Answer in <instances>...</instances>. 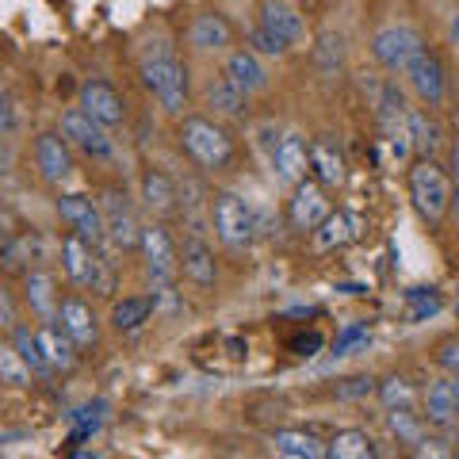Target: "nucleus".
Here are the masks:
<instances>
[{"label": "nucleus", "instance_id": "obj_1", "mask_svg": "<svg viewBox=\"0 0 459 459\" xmlns=\"http://www.w3.org/2000/svg\"><path fill=\"white\" fill-rule=\"evenodd\" d=\"M138 74H142V84L157 96V104L165 111H172V115L184 111V104H188V69L180 65L177 50H172L165 39H157L146 47V54H142V62H138Z\"/></svg>", "mask_w": 459, "mask_h": 459}, {"label": "nucleus", "instance_id": "obj_2", "mask_svg": "<svg viewBox=\"0 0 459 459\" xmlns=\"http://www.w3.org/2000/svg\"><path fill=\"white\" fill-rule=\"evenodd\" d=\"M180 146H184V153H188L195 165H204L211 172H219V169H226L230 161H234V142H230V134L222 131L219 123L204 119V115H192V119H184V126H180Z\"/></svg>", "mask_w": 459, "mask_h": 459}, {"label": "nucleus", "instance_id": "obj_3", "mask_svg": "<svg viewBox=\"0 0 459 459\" xmlns=\"http://www.w3.org/2000/svg\"><path fill=\"white\" fill-rule=\"evenodd\" d=\"M452 195H455L452 184L433 157H421V161L410 169V199L425 222H440L452 207Z\"/></svg>", "mask_w": 459, "mask_h": 459}, {"label": "nucleus", "instance_id": "obj_4", "mask_svg": "<svg viewBox=\"0 0 459 459\" xmlns=\"http://www.w3.org/2000/svg\"><path fill=\"white\" fill-rule=\"evenodd\" d=\"M421 54H425V47H421L418 31L406 23H386L371 35V57H376L383 69H391V74H406Z\"/></svg>", "mask_w": 459, "mask_h": 459}, {"label": "nucleus", "instance_id": "obj_5", "mask_svg": "<svg viewBox=\"0 0 459 459\" xmlns=\"http://www.w3.org/2000/svg\"><path fill=\"white\" fill-rule=\"evenodd\" d=\"M214 230H219L222 246L249 249L261 226H256V211L246 204V199L234 195V192H222L219 199H214Z\"/></svg>", "mask_w": 459, "mask_h": 459}, {"label": "nucleus", "instance_id": "obj_6", "mask_svg": "<svg viewBox=\"0 0 459 459\" xmlns=\"http://www.w3.org/2000/svg\"><path fill=\"white\" fill-rule=\"evenodd\" d=\"M62 138L69 142V146H77L81 153L96 157V161H108V157L115 153V142L108 138V126L96 123L84 108H69L62 115Z\"/></svg>", "mask_w": 459, "mask_h": 459}, {"label": "nucleus", "instance_id": "obj_7", "mask_svg": "<svg viewBox=\"0 0 459 459\" xmlns=\"http://www.w3.org/2000/svg\"><path fill=\"white\" fill-rule=\"evenodd\" d=\"M57 214L74 226V234L84 238L92 249H100V241L108 238V222H104V211H100L89 195H81V192H69L57 199Z\"/></svg>", "mask_w": 459, "mask_h": 459}, {"label": "nucleus", "instance_id": "obj_8", "mask_svg": "<svg viewBox=\"0 0 459 459\" xmlns=\"http://www.w3.org/2000/svg\"><path fill=\"white\" fill-rule=\"evenodd\" d=\"M62 264H65V272H69V280H74V283L96 287V291H108V276L100 272V264H104V261H100L96 249L84 238L69 234L62 241Z\"/></svg>", "mask_w": 459, "mask_h": 459}, {"label": "nucleus", "instance_id": "obj_9", "mask_svg": "<svg viewBox=\"0 0 459 459\" xmlns=\"http://www.w3.org/2000/svg\"><path fill=\"white\" fill-rule=\"evenodd\" d=\"M142 256H146V272H150V280L161 287L177 280V272H180V256L177 249H172V241L161 226H150V230H142Z\"/></svg>", "mask_w": 459, "mask_h": 459}, {"label": "nucleus", "instance_id": "obj_10", "mask_svg": "<svg viewBox=\"0 0 459 459\" xmlns=\"http://www.w3.org/2000/svg\"><path fill=\"white\" fill-rule=\"evenodd\" d=\"M307 169H310V146L299 134H283L272 150V172H276L280 184H303L307 180Z\"/></svg>", "mask_w": 459, "mask_h": 459}, {"label": "nucleus", "instance_id": "obj_11", "mask_svg": "<svg viewBox=\"0 0 459 459\" xmlns=\"http://www.w3.org/2000/svg\"><path fill=\"white\" fill-rule=\"evenodd\" d=\"M81 108L89 111L96 123H104V126H119V123L126 119L123 96L115 92L108 81H84V89H81Z\"/></svg>", "mask_w": 459, "mask_h": 459}, {"label": "nucleus", "instance_id": "obj_12", "mask_svg": "<svg viewBox=\"0 0 459 459\" xmlns=\"http://www.w3.org/2000/svg\"><path fill=\"white\" fill-rule=\"evenodd\" d=\"M222 77L234 81L246 96L268 89V69H264V62H261V54H253V50H234V54H230Z\"/></svg>", "mask_w": 459, "mask_h": 459}, {"label": "nucleus", "instance_id": "obj_13", "mask_svg": "<svg viewBox=\"0 0 459 459\" xmlns=\"http://www.w3.org/2000/svg\"><path fill=\"white\" fill-rule=\"evenodd\" d=\"M230 39H234V27H230L226 16H219V12H199L188 27V42L199 54H219L230 47Z\"/></svg>", "mask_w": 459, "mask_h": 459}, {"label": "nucleus", "instance_id": "obj_14", "mask_svg": "<svg viewBox=\"0 0 459 459\" xmlns=\"http://www.w3.org/2000/svg\"><path fill=\"white\" fill-rule=\"evenodd\" d=\"M261 27H268L272 35H280L287 47H299L307 39V23L299 16V8H291L287 0H264L261 8Z\"/></svg>", "mask_w": 459, "mask_h": 459}, {"label": "nucleus", "instance_id": "obj_15", "mask_svg": "<svg viewBox=\"0 0 459 459\" xmlns=\"http://www.w3.org/2000/svg\"><path fill=\"white\" fill-rule=\"evenodd\" d=\"M35 161H39L42 180H50V184H62L69 172H74L69 142H65L62 134H42V138L35 142Z\"/></svg>", "mask_w": 459, "mask_h": 459}, {"label": "nucleus", "instance_id": "obj_16", "mask_svg": "<svg viewBox=\"0 0 459 459\" xmlns=\"http://www.w3.org/2000/svg\"><path fill=\"white\" fill-rule=\"evenodd\" d=\"M325 219H329V204H325V195H322L318 184H314V180L295 184V195H291V222H295L299 230H318Z\"/></svg>", "mask_w": 459, "mask_h": 459}, {"label": "nucleus", "instance_id": "obj_17", "mask_svg": "<svg viewBox=\"0 0 459 459\" xmlns=\"http://www.w3.org/2000/svg\"><path fill=\"white\" fill-rule=\"evenodd\" d=\"M35 337H39V349H42V356H47L50 371H69V368L77 364V341L69 337L65 329L42 322V325L35 329Z\"/></svg>", "mask_w": 459, "mask_h": 459}, {"label": "nucleus", "instance_id": "obj_18", "mask_svg": "<svg viewBox=\"0 0 459 459\" xmlns=\"http://www.w3.org/2000/svg\"><path fill=\"white\" fill-rule=\"evenodd\" d=\"M425 413H429V425H437L440 433H459V402L452 383H429Z\"/></svg>", "mask_w": 459, "mask_h": 459}, {"label": "nucleus", "instance_id": "obj_19", "mask_svg": "<svg viewBox=\"0 0 459 459\" xmlns=\"http://www.w3.org/2000/svg\"><path fill=\"white\" fill-rule=\"evenodd\" d=\"M180 268L184 276H188L195 287H214V280H219V268H214V253L204 238H188L184 241V253H180Z\"/></svg>", "mask_w": 459, "mask_h": 459}, {"label": "nucleus", "instance_id": "obj_20", "mask_svg": "<svg viewBox=\"0 0 459 459\" xmlns=\"http://www.w3.org/2000/svg\"><path fill=\"white\" fill-rule=\"evenodd\" d=\"M57 322H62L65 333L77 341V349L96 344V318H92V310L84 299H65V303L57 307Z\"/></svg>", "mask_w": 459, "mask_h": 459}, {"label": "nucleus", "instance_id": "obj_21", "mask_svg": "<svg viewBox=\"0 0 459 459\" xmlns=\"http://www.w3.org/2000/svg\"><path fill=\"white\" fill-rule=\"evenodd\" d=\"M104 222H108V238H111V246L115 249H131V246H142V230L134 226L131 219V211H126V204L119 207V195L108 192L104 199Z\"/></svg>", "mask_w": 459, "mask_h": 459}, {"label": "nucleus", "instance_id": "obj_22", "mask_svg": "<svg viewBox=\"0 0 459 459\" xmlns=\"http://www.w3.org/2000/svg\"><path fill=\"white\" fill-rule=\"evenodd\" d=\"M406 77H410L413 92H418L425 104H440L444 100V69H440V62L433 54H421L418 62L406 69Z\"/></svg>", "mask_w": 459, "mask_h": 459}, {"label": "nucleus", "instance_id": "obj_23", "mask_svg": "<svg viewBox=\"0 0 459 459\" xmlns=\"http://www.w3.org/2000/svg\"><path fill=\"white\" fill-rule=\"evenodd\" d=\"M27 303H31V310L39 314L42 322H54L57 318V295H54V276L50 272H27Z\"/></svg>", "mask_w": 459, "mask_h": 459}, {"label": "nucleus", "instance_id": "obj_24", "mask_svg": "<svg viewBox=\"0 0 459 459\" xmlns=\"http://www.w3.org/2000/svg\"><path fill=\"white\" fill-rule=\"evenodd\" d=\"M153 314V299L150 295H126L119 299V303L111 307V325L123 329V333H134V329H142L150 322Z\"/></svg>", "mask_w": 459, "mask_h": 459}, {"label": "nucleus", "instance_id": "obj_25", "mask_svg": "<svg viewBox=\"0 0 459 459\" xmlns=\"http://www.w3.org/2000/svg\"><path fill=\"white\" fill-rule=\"evenodd\" d=\"M207 104L219 111V115H226V119H241V115H246L249 96L241 92L234 81L219 77V81H211V84H207Z\"/></svg>", "mask_w": 459, "mask_h": 459}, {"label": "nucleus", "instance_id": "obj_26", "mask_svg": "<svg viewBox=\"0 0 459 459\" xmlns=\"http://www.w3.org/2000/svg\"><path fill=\"white\" fill-rule=\"evenodd\" d=\"M310 169L318 172V180L329 184V188L344 184V157L337 153L333 142H310Z\"/></svg>", "mask_w": 459, "mask_h": 459}, {"label": "nucleus", "instance_id": "obj_27", "mask_svg": "<svg viewBox=\"0 0 459 459\" xmlns=\"http://www.w3.org/2000/svg\"><path fill=\"white\" fill-rule=\"evenodd\" d=\"M142 199H146L150 211L169 214L172 207H177V184H172L161 169H150L146 177H142Z\"/></svg>", "mask_w": 459, "mask_h": 459}, {"label": "nucleus", "instance_id": "obj_28", "mask_svg": "<svg viewBox=\"0 0 459 459\" xmlns=\"http://www.w3.org/2000/svg\"><path fill=\"white\" fill-rule=\"evenodd\" d=\"M272 444H276L280 452L287 455H303V459H329V448L318 440V437H310V433H299V429H280L276 437H272Z\"/></svg>", "mask_w": 459, "mask_h": 459}, {"label": "nucleus", "instance_id": "obj_29", "mask_svg": "<svg viewBox=\"0 0 459 459\" xmlns=\"http://www.w3.org/2000/svg\"><path fill=\"white\" fill-rule=\"evenodd\" d=\"M356 238V222L349 219V214H333L329 211V219L314 230V249H322V253H329V249H337V246H344V241H352Z\"/></svg>", "mask_w": 459, "mask_h": 459}, {"label": "nucleus", "instance_id": "obj_30", "mask_svg": "<svg viewBox=\"0 0 459 459\" xmlns=\"http://www.w3.org/2000/svg\"><path fill=\"white\" fill-rule=\"evenodd\" d=\"M329 459H376V444L360 429H341L329 440Z\"/></svg>", "mask_w": 459, "mask_h": 459}, {"label": "nucleus", "instance_id": "obj_31", "mask_svg": "<svg viewBox=\"0 0 459 459\" xmlns=\"http://www.w3.org/2000/svg\"><path fill=\"white\" fill-rule=\"evenodd\" d=\"M406 126H410V142H413V150H418L421 157H433L437 146H440V126L429 119L425 111L418 108H410L406 111Z\"/></svg>", "mask_w": 459, "mask_h": 459}, {"label": "nucleus", "instance_id": "obj_32", "mask_svg": "<svg viewBox=\"0 0 459 459\" xmlns=\"http://www.w3.org/2000/svg\"><path fill=\"white\" fill-rule=\"evenodd\" d=\"M12 349H16V352L23 356V364L31 368L35 376H50V364H47V356H42L39 337L31 333V329H23V325L12 329Z\"/></svg>", "mask_w": 459, "mask_h": 459}, {"label": "nucleus", "instance_id": "obj_33", "mask_svg": "<svg viewBox=\"0 0 459 459\" xmlns=\"http://www.w3.org/2000/svg\"><path fill=\"white\" fill-rule=\"evenodd\" d=\"M406 307H410V322H425V318H433V314H440L444 299H440L437 287H410Z\"/></svg>", "mask_w": 459, "mask_h": 459}, {"label": "nucleus", "instance_id": "obj_34", "mask_svg": "<svg viewBox=\"0 0 459 459\" xmlns=\"http://www.w3.org/2000/svg\"><path fill=\"white\" fill-rule=\"evenodd\" d=\"M35 371L23 364V356L16 349H8V344H0V383H12V386H27L31 383Z\"/></svg>", "mask_w": 459, "mask_h": 459}, {"label": "nucleus", "instance_id": "obj_35", "mask_svg": "<svg viewBox=\"0 0 459 459\" xmlns=\"http://www.w3.org/2000/svg\"><path fill=\"white\" fill-rule=\"evenodd\" d=\"M386 425H391V433H394L398 440H406V444L425 440V429H421V421L413 418L410 410H391V413H386Z\"/></svg>", "mask_w": 459, "mask_h": 459}, {"label": "nucleus", "instance_id": "obj_36", "mask_svg": "<svg viewBox=\"0 0 459 459\" xmlns=\"http://www.w3.org/2000/svg\"><path fill=\"white\" fill-rule=\"evenodd\" d=\"M379 398H383L386 410H410V406H413V386H410L406 379L391 376L386 383H379Z\"/></svg>", "mask_w": 459, "mask_h": 459}, {"label": "nucleus", "instance_id": "obj_37", "mask_svg": "<svg viewBox=\"0 0 459 459\" xmlns=\"http://www.w3.org/2000/svg\"><path fill=\"white\" fill-rule=\"evenodd\" d=\"M371 341V333H368V325H360V322H352V325H344L341 329V337L333 341V356H352L356 349H364V344Z\"/></svg>", "mask_w": 459, "mask_h": 459}, {"label": "nucleus", "instance_id": "obj_38", "mask_svg": "<svg viewBox=\"0 0 459 459\" xmlns=\"http://www.w3.org/2000/svg\"><path fill=\"white\" fill-rule=\"evenodd\" d=\"M249 42H253V54H268V57H283L287 50H291L280 35H272L268 27H261V23H256L253 31H249Z\"/></svg>", "mask_w": 459, "mask_h": 459}, {"label": "nucleus", "instance_id": "obj_39", "mask_svg": "<svg viewBox=\"0 0 459 459\" xmlns=\"http://www.w3.org/2000/svg\"><path fill=\"white\" fill-rule=\"evenodd\" d=\"M413 459H455L452 448H448V440H437V437H425L413 444Z\"/></svg>", "mask_w": 459, "mask_h": 459}, {"label": "nucleus", "instance_id": "obj_40", "mask_svg": "<svg viewBox=\"0 0 459 459\" xmlns=\"http://www.w3.org/2000/svg\"><path fill=\"white\" fill-rule=\"evenodd\" d=\"M318 62H322V69H337L341 65V35H322Z\"/></svg>", "mask_w": 459, "mask_h": 459}, {"label": "nucleus", "instance_id": "obj_41", "mask_svg": "<svg viewBox=\"0 0 459 459\" xmlns=\"http://www.w3.org/2000/svg\"><path fill=\"white\" fill-rule=\"evenodd\" d=\"M437 364H440L444 371H452V376H459V337H452V341L440 344V349H437Z\"/></svg>", "mask_w": 459, "mask_h": 459}, {"label": "nucleus", "instance_id": "obj_42", "mask_svg": "<svg viewBox=\"0 0 459 459\" xmlns=\"http://www.w3.org/2000/svg\"><path fill=\"white\" fill-rule=\"evenodd\" d=\"M16 131V108H12V96L0 89V138Z\"/></svg>", "mask_w": 459, "mask_h": 459}, {"label": "nucleus", "instance_id": "obj_43", "mask_svg": "<svg viewBox=\"0 0 459 459\" xmlns=\"http://www.w3.org/2000/svg\"><path fill=\"white\" fill-rule=\"evenodd\" d=\"M322 333H318V329H310V333H303V337H295L291 341V349L299 352V356H318V349H322Z\"/></svg>", "mask_w": 459, "mask_h": 459}, {"label": "nucleus", "instance_id": "obj_44", "mask_svg": "<svg viewBox=\"0 0 459 459\" xmlns=\"http://www.w3.org/2000/svg\"><path fill=\"white\" fill-rule=\"evenodd\" d=\"M0 329H16V307H12L4 287H0Z\"/></svg>", "mask_w": 459, "mask_h": 459}, {"label": "nucleus", "instance_id": "obj_45", "mask_svg": "<svg viewBox=\"0 0 459 459\" xmlns=\"http://www.w3.org/2000/svg\"><path fill=\"white\" fill-rule=\"evenodd\" d=\"M371 391V379H349V386H341V398L344 394H368Z\"/></svg>", "mask_w": 459, "mask_h": 459}, {"label": "nucleus", "instance_id": "obj_46", "mask_svg": "<svg viewBox=\"0 0 459 459\" xmlns=\"http://www.w3.org/2000/svg\"><path fill=\"white\" fill-rule=\"evenodd\" d=\"M4 172H12V150H8V142L0 138V177H4Z\"/></svg>", "mask_w": 459, "mask_h": 459}, {"label": "nucleus", "instance_id": "obj_47", "mask_svg": "<svg viewBox=\"0 0 459 459\" xmlns=\"http://www.w3.org/2000/svg\"><path fill=\"white\" fill-rule=\"evenodd\" d=\"M448 35H452V47L459 50V12L452 16V23H448Z\"/></svg>", "mask_w": 459, "mask_h": 459}, {"label": "nucleus", "instance_id": "obj_48", "mask_svg": "<svg viewBox=\"0 0 459 459\" xmlns=\"http://www.w3.org/2000/svg\"><path fill=\"white\" fill-rule=\"evenodd\" d=\"M69 459H100V455H96V452H84V448H77V452L69 455Z\"/></svg>", "mask_w": 459, "mask_h": 459}, {"label": "nucleus", "instance_id": "obj_49", "mask_svg": "<svg viewBox=\"0 0 459 459\" xmlns=\"http://www.w3.org/2000/svg\"><path fill=\"white\" fill-rule=\"evenodd\" d=\"M452 169H455V184H459V146L452 150Z\"/></svg>", "mask_w": 459, "mask_h": 459}, {"label": "nucleus", "instance_id": "obj_50", "mask_svg": "<svg viewBox=\"0 0 459 459\" xmlns=\"http://www.w3.org/2000/svg\"><path fill=\"white\" fill-rule=\"evenodd\" d=\"M452 211H455V226H459V188H455V195H452Z\"/></svg>", "mask_w": 459, "mask_h": 459}, {"label": "nucleus", "instance_id": "obj_51", "mask_svg": "<svg viewBox=\"0 0 459 459\" xmlns=\"http://www.w3.org/2000/svg\"><path fill=\"white\" fill-rule=\"evenodd\" d=\"M452 391H455V402H459V376L452 379Z\"/></svg>", "mask_w": 459, "mask_h": 459}, {"label": "nucleus", "instance_id": "obj_52", "mask_svg": "<svg viewBox=\"0 0 459 459\" xmlns=\"http://www.w3.org/2000/svg\"><path fill=\"white\" fill-rule=\"evenodd\" d=\"M280 459H303V455H287V452H283V455H280Z\"/></svg>", "mask_w": 459, "mask_h": 459}, {"label": "nucleus", "instance_id": "obj_53", "mask_svg": "<svg viewBox=\"0 0 459 459\" xmlns=\"http://www.w3.org/2000/svg\"><path fill=\"white\" fill-rule=\"evenodd\" d=\"M455 307H459V303H455Z\"/></svg>", "mask_w": 459, "mask_h": 459}, {"label": "nucleus", "instance_id": "obj_54", "mask_svg": "<svg viewBox=\"0 0 459 459\" xmlns=\"http://www.w3.org/2000/svg\"><path fill=\"white\" fill-rule=\"evenodd\" d=\"M455 459H459V455H455Z\"/></svg>", "mask_w": 459, "mask_h": 459}]
</instances>
